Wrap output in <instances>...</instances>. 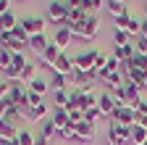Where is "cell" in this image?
Segmentation results:
<instances>
[{
    "label": "cell",
    "mask_w": 147,
    "mask_h": 145,
    "mask_svg": "<svg viewBox=\"0 0 147 145\" xmlns=\"http://www.w3.org/2000/svg\"><path fill=\"white\" fill-rule=\"evenodd\" d=\"M66 27H68V24H66ZM97 32H100V16H97V13H89L82 24H71V34H74V37H82V40L97 37Z\"/></svg>",
    "instance_id": "obj_1"
},
{
    "label": "cell",
    "mask_w": 147,
    "mask_h": 145,
    "mask_svg": "<svg viewBox=\"0 0 147 145\" xmlns=\"http://www.w3.org/2000/svg\"><path fill=\"white\" fill-rule=\"evenodd\" d=\"M108 142L110 145H129V142H131V127H121V124L110 121V127H108Z\"/></svg>",
    "instance_id": "obj_2"
},
{
    "label": "cell",
    "mask_w": 147,
    "mask_h": 145,
    "mask_svg": "<svg viewBox=\"0 0 147 145\" xmlns=\"http://www.w3.org/2000/svg\"><path fill=\"white\" fill-rule=\"evenodd\" d=\"M47 16H50V21H55V24H66L68 21V8H66V3L63 0H53V3L47 5Z\"/></svg>",
    "instance_id": "obj_3"
},
{
    "label": "cell",
    "mask_w": 147,
    "mask_h": 145,
    "mask_svg": "<svg viewBox=\"0 0 147 145\" xmlns=\"http://www.w3.org/2000/svg\"><path fill=\"white\" fill-rule=\"evenodd\" d=\"M18 24L26 29V34H29V37L45 34V19H40V16H24V19H18Z\"/></svg>",
    "instance_id": "obj_4"
},
{
    "label": "cell",
    "mask_w": 147,
    "mask_h": 145,
    "mask_svg": "<svg viewBox=\"0 0 147 145\" xmlns=\"http://www.w3.org/2000/svg\"><path fill=\"white\" fill-rule=\"evenodd\" d=\"M110 121H113V124H121V127H134V108H129V106L116 108L113 116H110Z\"/></svg>",
    "instance_id": "obj_5"
},
{
    "label": "cell",
    "mask_w": 147,
    "mask_h": 145,
    "mask_svg": "<svg viewBox=\"0 0 147 145\" xmlns=\"http://www.w3.org/2000/svg\"><path fill=\"white\" fill-rule=\"evenodd\" d=\"M95 56H97V50H84V53H79V56L74 58V69H82V71L95 69Z\"/></svg>",
    "instance_id": "obj_6"
},
{
    "label": "cell",
    "mask_w": 147,
    "mask_h": 145,
    "mask_svg": "<svg viewBox=\"0 0 147 145\" xmlns=\"http://www.w3.org/2000/svg\"><path fill=\"white\" fill-rule=\"evenodd\" d=\"M71 37H74V34H71V27H58V29H55V34H53V42L55 45H58L61 50H66L68 45H71Z\"/></svg>",
    "instance_id": "obj_7"
},
{
    "label": "cell",
    "mask_w": 147,
    "mask_h": 145,
    "mask_svg": "<svg viewBox=\"0 0 147 145\" xmlns=\"http://www.w3.org/2000/svg\"><path fill=\"white\" fill-rule=\"evenodd\" d=\"M95 137H97L95 124H89V121L76 124V140H82V142H95Z\"/></svg>",
    "instance_id": "obj_8"
},
{
    "label": "cell",
    "mask_w": 147,
    "mask_h": 145,
    "mask_svg": "<svg viewBox=\"0 0 147 145\" xmlns=\"http://www.w3.org/2000/svg\"><path fill=\"white\" fill-rule=\"evenodd\" d=\"M61 56H63V50L55 45V42H50V45H47V50L42 53V63H45V66H50V74H53V66H55V61H58Z\"/></svg>",
    "instance_id": "obj_9"
},
{
    "label": "cell",
    "mask_w": 147,
    "mask_h": 145,
    "mask_svg": "<svg viewBox=\"0 0 147 145\" xmlns=\"http://www.w3.org/2000/svg\"><path fill=\"white\" fill-rule=\"evenodd\" d=\"M123 93H126V106H129V108H137V106L142 103V98H139V87H137L134 82H126V84H123Z\"/></svg>",
    "instance_id": "obj_10"
},
{
    "label": "cell",
    "mask_w": 147,
    "mask_h": 145,
    "mask_svg": "<svg viewBox=\"0 0 147 145\" xmlns=\"http://www.w3.org/2000/svg\"><path fill=\"white\" fill-rule=\"evenodd\" d=\"M53 71H58V74H63V77H71V71H74V58L68 56V53H63V56L55 61Z\"/></svg>",
    "instance_id": "obj_11"
},
{
    "label": "cell",
    "mask_w": 147,
    "mask_h": 145,
    "mask_svg": "<svg viewBox=\"0 0 147 145\" xmlns=\"http://www.w3.org/2000/svg\"><path fill=\"white\" fill-rule=\"evenodd\" d=\"M50 121H53L55 127H58V132H61V129H66V127L71 124V119H68V111H66V108H53Z\"/></svg>",
    "instance_id": "obj_12"
},
{
    "label": "cell",
    "mask_w": 147,
    "mask_h": 145,
    "mask_svg": "<svg viewBox=\"0 0 147 145\" xmlns=\"http://www.w3.org/2000/svg\"><path fill=\"white\" fill-rule=\"evenodd\" d=\"M97 108H100V114L102 116H113V111H116V103H113V98H110V93H102L100 98H97Z\"/></svg>",
    "instance_id": "obj_13"
},
{
    "label": "cell",
    "mask_w": 147,
    "mask_h": 145,
    "mask_svg": "<svg viewBox=\"0 0 147 145\" xmlns=\"http://www.w3.org/2000/svg\"><path fill=\"white\" fill-rule=\"evenodd\" d=\"M47 45H50V42H47V37H45V34H37V37H29V50H32V53H37L40 58H42V53L47 50Z\"/></svg>",
    "instance_id": "obj_14"
},
{
    "label": "cell",
    "mask_w": 147,
    "mask_h": 145,
    "mask_svg": "<svg viewBox=\"0 0 147 145\" xmlns=\"http://www.w3.org/2000/svg\"><path fill=\"white\" fill-rule=\"evenodd\" d=\"M16 135H18L16 124H11V121H5V119H0V142H8V140H13Z\"/></svg>",
    "instance_id": "obj_15"
},
{
    "label": "cell",
    "mask_w": 147,
    "mask_h": 145,
    "mask_svg": "<svg viewBox=\"0 0 147 145\" xmlns=\"http://www.w3.org/2000/svg\"><path fill=\"white\" fill-rule=\"evenodd\" d=\"M134 45H118V48H113V56L121 61V63H129V61H131L134 58Z\"/></svg>",
    "instance_id": "obj_16"
},
{
    "label": "cell",
    "mask_w": 147,
    "mask_h": 145,
    "mask_svg": "<svg viewBox=\"0 0 147 145\" xmlns=\"http://www.w3.org/2000/svg\"><path fill=\"white\" fill-rule=\"evenodd\" d=\"M50 90H53V93H58V90H68V77L53 71V74H50Z\"/></svg>",
    "instance_id": "obj_17"
},
{
    "label": "cell",
    "mask_w": 147,
    "mask_h": 145,
    "mask_svg": "<svg viewBox=\"0 0 147 145\" xmlns=\"http://www.w3.org/2000/svg\"><path fill=\"white\" fill-rule=\"evenodd\" d=\"M108 13H110V19H121V16H129L126 11V3H113V0H108Z\"/></svg>",
    "instance_id": "obj_18"
},
{
    "label": "cell",
    "mask_w": 147,
    "mask_h": 145,
    "mask_svg": "<svg viewBox=\"0 0 147 145\" xmlns=\"http://www.w3.org/2000/svg\"><path fill=\"white\" fill-rule=\"evenodd\" d=\"M108 93H110V98H113L116 108H123V106H126V93H123V84H121V87H110Z\"/></svg>",
    "instance_id": "obj_19"
},
{
    "label": "cell",
    "mask_w": 147,
    "mask_h": 145,
    "mask_svg": "<svg viewBox=\"0 0 147 145\" xmlns=\"http://www.w3.org/2000/svg\"><path fill=\"white\" fill-rule=\"evenodd\" d=\"M37 79V66L34 63H26L24 69H21V79H18V82H24V84H32Z\"/></svg>",
    "instance_id": "obj_20"
},
{
    "label": "cell",
    "mask_w": 147,
    "mask_h": 145,
    "mask_svg": "<svg viewBox=\"0 0 147 145\" xmlns=\"http://www.w3.org/2000/svg\"><path fill=\"white\" fill-rule=\"evenodd\" d=\"M131 142L134 145H144L147 142V129H144V127H139V124L131 127Z\"/></svg>",
    "instance_id": "obj_21"
},
{
    "label": "cell",
    "mask_w": 147,
    "mask_h": 145,
    "mask_svg": "<svg viewBox=\"0 0 147 145\" xmlns=\"http://www.w3.org/2000/svg\"><path fill=\"white\" fill-rule=\"evenodd\" d=\"M55 132H58V127H55L53 121H50V116L42 121V129H40V137H45V140H53L55 137Z\"/></svg>",
    "instance_id": "obj_22"
},
{
    "label": "cell",
    "mask_w": 147,
    "mask_h": 145,
    "mask_svg": "<svg viewBox=\"0 0 147 145\" xmlns=\"http://www.w3.org/2000/svg\"><path fill=\"white\" fill-rule=\"evenodd\" d=\"M113 42H116V48L118 45H131V34L126 29H113Z\"/></svg>",
    "instance_id": "obj_23"
},
{
    "label": "cell",
    "mask_w": 147,
    "mask_h": 145,
    "mask_svg": "<svg viewBox=\"0 0 147 145\" xmlns=\"http://www.w3.org/2000/svg\"><path fill=\"white\" fill-rule=\"evenodd\" d=\"M18 119H21V108H18L16 103H11V100H8V108H5V121L16 124Z\"/></svg>",
    "instance_id": "obj_24"
},
{
    "label": "cell",
    "mask_w": 147,
    "mask_h": 145,
    "mask_svg": "<svg viewBox=\"0 0 147 145\" xmlns=\"http://www.w3.org/2000/svg\"><path fill=\"white\" fill-rule=\"evenodd\" d=\"M66 106H68V90L53 93V108H66Z\"/></svg>",
    "instance_id": "obj_25"
},
{
    "label": "cell",
    "mask_w": 147,
    "mask_h": 145,
    "mask_svg": "<svg viewBox=\"0 0 147 145\" xmlns=\"http://www.w3.org/2000/svg\"><path fill=\"white\" fill-rule=\"evenodd\" d=\"M11 63H13V53H11L5 45H0V71H5Z\"/></svg>",
    "instance_id": "obj_26"
},
{
    "label": "cell",
    "mask_w": 147,
    "mask_h": 145,
    "mask_svg": "<svg viewBox=\"0 0 147 145\" xmlns=\"http://www.w3.org/2000/svg\"><path fill=\"white\" fill-rule=\"evenodd\" d=\"M11 34H13V40H18L21 45H26V48H29V34H26V29H24L21 24H16V27L11 29Z\"/></svg>",
    "instance_id": "obj_27"
},
{
    "label": "cell",
    "mask_w": 147,
    "mask_h": 145,
    "mask_svg": "<svg viewBox=\"0 0 147 145\" xmlns=\"http://www.w3.org/2000/svg\"><path fill=\"white\" fill-rule=\"evenodd\" d=\"M29 90H34V93H40L42 98L50 93V82H45V79H34L32 84H29Z\"/></svg>",
    "instance_id": "obj_28"
},
{
    "label": "cell",
    "mask_w": 147,
    "mask_h": 145,
    "mask_svg": "<svg viewBox=\"0 0 147 145\" xmlns=\"http://www.w3.org/2000/svg\"><path fill=\"white\" fill-rule=\"evenodd\" d=\"M45 100H42V95L40 93H34V90H26V106L29 108H37V106H42Z\"/></svg>",
    "instance_id": "obj_29"
},
{
    "label": "cell",
    "mask_w": 147,
    "mask_h": 145,
    "mask_svg": "<svg viewBox=\"0 0 147 145\" xmlns=\"http://www.w3.org/2000/svg\"><path fill=\"white\" fill-rule=\"evenodd\" d=\"M16 140H18V145H34V140H37V137H34L29 129H18Z\"/></svg>",
    "instance_id": "obj_30"
},
{
    "label": "cell",
    "mask_w": 147,
    "mask_h": 145,
    "mask_svg": "<svg viewBox=\"0 0 147 145\" xmlns=\"http://www.w3.org/2000/svg\"><path fill=\"white\" fill-rule=\"evenodd\" d=\"M82 106H84V111H87V108H95V106H97V95L92 93V87L84 90V100H82Z\"/></svg>",
    "instance_id": "obj_31"
},
{
    "label": "cell",
    "mask_w": 147,
    "mask_h": 145,
    "mask_svg": "<svg viewBox=\"0 0 147 145\" xmlns=\"http://www.w3.org/2000/svg\"><path fill=\"white\" fill-rule=\"evenodd\" d=\"M0 24H3V27H5V29L11 32V29H13L16 24H18V19L13 16V11H8V13H3V16H0Z\"/></svg>",
    "instance_id": "obj_32"
},
{
    "label": "cell",
    "mask_w": 147,
    "mask_h": 145,
    "mask_svg": "<svg viewBox=\"0 0 147 145\" xmlns=\"http://www.w3.org/2000/svg\"><path fill=\"white\" fill-rule=\"evenodd\" d=\"M82 8H84L87 13H97V11L102 8V0H82Z\"/></svg>",
    "instance_id": "obj_33"
},
{
    "label": "cell",
    "mask_w": 147,
    "mask_h": 145,
    "mask_svg": "<svg viewBox=\"0 0 147 145\" xmlns=\"http://www.w3.org/2000/svg\"><path fill=\"white\" fill-rule=\"evenodd\" d=\"M139 27H142V21H137V19H131V16H129V21H126V32L131 34V37H139Z\"/></svg>",
    "instance_id": "obj_34"
},
{
    "label": "cell",
    "mask_w": 147,
    "mask_h": 145,
    "mask_svg": "<svg viewBox=\"0 0 147 145\" xmlns=\"http://www.w3.org/2000/svg\"><path fill=\"white\" fill-rule=\"evenodd\" d=\"M100 116H102V114H100V108H97V106H95V108H87V111H84V121H89V124H95Z\"/></svg>",
    "instance_id": "obj_35"
},
{
    "label": "cell",
    "mask_w": 147,
    "mask_h": 145,
    "mask_svg": "<svg viewBox=\"0 0 147 145\" xmlns=\"http://www.w3.org/2000/svg\"><path fill=\"white\" fill-rule=\"evenodd\" d=\"M58 135H61L63 140H76V124H68L66 129H61Z\"/></svg>",
    "instance_id": "obj_36"
},
{
    "label": "cell",
    "mask_w": 147,
    "mask_h": 145,
    "mask_svg": "<svg viewBox=\"0 0 147 145\" xmlns=\"http://www.w3.org/2000/svg\"><path fill=\"white\" fill-rule=\"evenodd\" d=\"M134 50H137V53H142V56H147V37H142V34H139L137 42H134Z\"/></svg>",
    "instance_id": "obj_37"
},
{
    "label": "cell",
    "mask_w": 147,
    "mask_h": 145,
    "mask_svg": "<svg viewBox=\"0 0 147 145\" xmlns=\"http://www.w3.org/2000/svg\"><path fill=\"white\" fill-rule=\"evenodd\" d=\"M26 63H29V61L24 58V53H21V50H18V53H13V63H11V66H16V69H24Z\"/></svg>",
    "instance_id": "obj_38"
},
{
    "label": "cell",
    "mask_w": 147,
    "mask_h": 145,
    "mask_svg": "<svg viewBox=\"0 0 147 145\" xmlns=\"http://www.w3.org/2000/svg\"><path fill=\"white\" fill-rule=\"evenodd\" d=\"M105 63H108V56H105V53H97V56H95V69L100 71V69H105Z\"/></svg>",
    "instance_id": "obj_39"
},
{
    "label": "cell",
    "mask_w": 147,
    "mask_h": 145,
    "mask_svg": "<svg viewBox=\"0 0 147 145\" xmlns=\"http://www.w3.org/2000/svg\"><path fill=\"white\" fill-rule=\"evenodd\" d=\"M66 3V8L68 11H74V8H82V0H63Z\"/></svg>",
    "instance_id": "obj_40"
},
{
    "label": "cell",
    "mask_w": 147,
    "mask_h": 145,
    "mask_svg": "<svg viewBox=\"0 0 147 145\" xmlns=\"http://www.w3.org/2000/svg\"><path fill=\"white\" fill-rule=\"evenodd\" d=\"M8 98V82H0V100Z\"/></svg>",
    "instance_id": "obj_41"
},
{
    "label": "cell",
    "mask_w": 147,
    "mask_h": 145,
    "mask_svg": "<svg viewBox=\"0 0 147 145\" xmlns=\"http://www.w3.org/2000/svg\"><path fill=\"white\" fill-rule=\"evenodd\" d=\"M134 124H139V127H144V129H147V114H142V116H134Z\"/></svg>",
    "instance_id": "obj_42"
},
{
    "label": "cell",
    "mask_w": 147,
    "mask_h": 145,
    "mask_svg": "<svg viewBox=\"0 0 147 145\" xmlns=\"http://www.w3.org/2000/svg\"><path fill=\"white\" fill-rule=\"evenodd\" d=\"M8 11H11V3H8V0H0V16L8 13Z\"/></svg>",
    "instance_id": "obj_43"
},
{
    "label": "cell",
    "mask_w": 147,
    "mask_h": 145,
    "mask_svg": "<svg viewBox=\"0 0 147 145\" xmlns=\"http://www.w3.org/2000/svg\"><path fill=\"white\" fill-rule=\"evenodd\" d=\"M5 108H8V98L0 100V119H5Z\"/></svg>",
    "instance_id": "obj_44"
},
{
    "label": "cell",
    "mask_w": 147,
    "mask_h": 145,
    "mask_svg": "<svg viewBox=\"0 0 147 145\" xmlns=\"http://www.w3.org/2000/svg\"><path fill=\"white\" fill-rule=\"evenodd\" d=\"M139 34H142V37H147V19L142 21V27H139Z\"/></svg>",
    "instance_id": "obj_45"
},
{
    "label": "cell",
    "mask_w": 147,
    "mask_h": 145,
    "mask_svg": "<svg viewBox=\"0 0 147 145\" xmlns=\"http://www.w3.org/2000/svg\"><path fill=\"white\" fill-rule=\"evenodd\" d=\"M34 145H50V140H45V137H37V140H34Z\"/></svg>",
    "instance_id": "obj_46"
},
{
    "label": "cell",
    "mask_w": 147,
    "mask_h": 145,
    "mask_svg": "<svg viewBox=\"0 0 147 145\" xmlns=\"http://www.w3.org/2000/svg\"><path fill=\"white\" fill-rule=\"evenodd\" d=\"M3 145H18V140L13 137V140H8V142H3Z\"/></svg>",
    "instance_id": "obj_47"
},
{
    "label": "cell",
    "mask_w": 147,
    "mask_h": 145,
    "mask_svg": "<svg viewBox=\"0 0 147 145\" xmlns=\"http://www.w3.org/2000/svg\"><path fill=\"white\" fill-rule=\"evenodd\" d=\"M113 3H126V0H113Z\"/></svg>",
    "instance_id": "obj_48"
},
{
    "label": "cell",
    "mask_w": 147,
    "mask_h": 145,
    "mask_svg": "<svg viewBox=\"0 0 147 145\" xmlns=\"http://www.w3.org/2000/svg\"><path fill=\"white\" fill-rule=\"evenodd\" d=\"M144 11H147V0H144Z\"/></svg>",
    "instance_id": "obj_49"
},
{
    "label": "cell",
    "mask_w": 147,
    "mask_h": 145,
    "mask_svg": "<svg viewBox=\"0 0 147 145\" xmlns=\"http://www.w3.org/2000/svg\"><path fill=\"white\" fill-rule=\"evenodd\" d=\"M144 19H147V11H144Z\"/></svg>",
    "instance_id": "obj_50"
},
{
    "label": "cell",
    "mask_w": 147,
    "mask_h": 145,
    "mask_svg": "<svg viewBox=\"0 0 147 145\" xmlns=\"http://www.w3.org/2000/svg\"><path fill=\"white\" fill-rule=\"evenodd\" d=\"M144 74H147V69H144Z\"/></svg>",
    "instance_id": "obj_51"
},
{
    "label": "cell",
    "mask_w": 147,
    "mask_h": 145,
    "mask_svg": "<svg viewBox=\"0 0 147 145\" xmlns=\"http://www.w3.org/2000/svg\"><path fill=\"white\" fill-rule=\"evenodd\" d=\"M144 145H147V142H144Z\"/></svg>",
    "instance_id": "obj_52"
}]
</instances>
